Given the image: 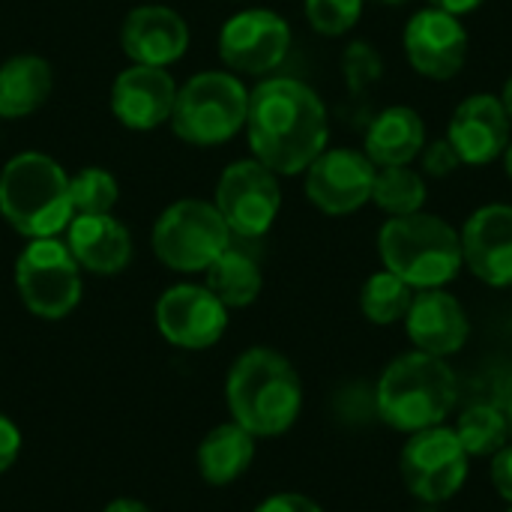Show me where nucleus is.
Listing matches in <instances>:
<instances>
[{"instance_id":"aec40b11","label":"nucleus","mask_w":512,"mask_h":512,"mask_svg":"<svg viewBox=\"0 0 512 512\" xmlns=\"http://www.w3.org/2000/svg\"><path fill=\"white\" fill-rule=\"evenodd\" d=\"M66 234V246L84 273L114 276L129 267L135 243L129 228L114 219V213L102 216H72Z\"/></svg>"},{"instance_id":"9b49d317","label":"nucleus","mask_w":512,"mask_h":512,"mask_svg":"<svg viewBox=\"0 0 512 512\" xmlns=\"http://www.w3.org/2000/svg\"><path fill=\"white\" fill-rule=\"evenodd\" d=\"M291 24L264 6L234 12L219 30V57L234 75H270L291 51Z\"/></svg>"},{"instance_id":"2f4dec72","label":"nucleus","mask_w":512,"mask_h":512,"mask_svg":"<svg viewBox=\"0 0 512 512\" xmlns=\"http://www.w3.org/2000/svg\"><path fill=\"white\" fill-rule=\"evenodd\" d=\"M255 512H324L318 501H312L309 495H300V492H279V495H270L264 498Z\"/></svg>"},{"instance_id":"473e14b6","label":"nucleus","mask_w":512,"mask_h":512,"mask_svg":"<svg viewBox=\"0 0 512 512\" xmlns=\"http://www.w3.org/2000/svg\"><path fill=\"white\" fill-rule=\"evenodd\" d=\"M21 429L6 417V414H0V474L3 471H9L15 462H18V456H21Z\"/></svg>"},{"instance_id":"c756f323","label":"nucleus","mask_w":512,"mask_h":512,"mask_svg":"<svg viewBox=\"0 0 512 512\" xmlns=\"http://www.w3.org/2000/svg\"><path fill=\"white\" fill-rule=\"evenodd\" d=\"M342 72L354 93H363L384 75V57L369 42H351L342 54Z\"/></svg>"},{"instance_id":"a878e982","label":"nucleus","mask_w":512,"mask_h":512,"mask_svg":"<svg viewBox=\"0 0 512 512\" xmlns=\"http://www.w3.org/2000/svg\"><path fill=\"white\" fill-rule=\"evenodd\" d=\"M414 288L408 282H402L396 273L390 270H378L363 282L360 291V309L366 315V321L378 324V327H390L396 321H405L411 300H414Z\"/></svg>"},{"instance_id":"f8f14e48","label":"nucleus","mask_w":512,"mask_h":512,"mask_svg":"<svg viewBox=\"0 0 512 512\" xmlns=\"http://www.w3.org/2000/svg\"><path fill=\"white\" fill-rule=\"evenodd\" d=\"M159 336L180 351H207L228 330V309L207 285L180 282L159 294L156 309Z\"/></svg>"},{"instance_id":"412c9836","label":"nucleus","mask_w":512,"mask_h":512,"mask_svg":"<svg viewBox=\"0 0 512 512\" xmlns=\"http://www.w3.org/2000/svg\"><path fill=\"white\" fill-rule=\"evenodd\" d=\"M426 147V123L411 105H390L366 129L363 153L375 168L414 165Z\"/></svg>"},{"instance_id":"7ed1b4c3","label":"nucleus","mask_w":512,"mask_h":512,"mask_svg":"<svg viewBox=\"0 0 512 512\" xmlns=\"http://www.w3.org/2000/svg\"><path fill=\"white\" fill-rule=\"evenodd\" d=\"M459 384L444 357L411 351L396 357L378 387H375V414L396 432H423L444 426L456 408Z\"/></svg>"},{"instance_id":"f257e3e1","label":"nucleus","mask_w":512,"mask_h":512,"mask_svg":"<svg viewBox=\"0 0 512 512\" xmlns=\"http://www.w3.org/2000/svg\"><path fill=\"white\" fill-rule=\"evenodd\" d=\"M246 141L252 156L279 177L303 174L330 141L324 99L300 78L273 75L249 90Z\"/></svg>"},{"instance_id":"a211bd4d","label":"nucleus","mask_w":512,"mask_h":512,"mask_svg":"<svg viewBox=\"0 0 512 512\" xmlns=\"http://www.w3.org/2000/svg\"><path fill=\"white\" fill-rule=\"evenodd\" d=\"M510 132L512 120L501 99L495 93H474L456 105L447 126V141L456 147L462 165L480 168L504 156L512 141Z\"/></svg>"},{"instance_id":"58836bf2","label":"nucleus","mask_w":512,"mask_h":512,"mask_svg":"<svg viewBox=\"0 0 512 512\" xmlns=\"http://www.w3.org/2000/svg\"><path fill=\"white\" fill-rule=\"evenodd\" d=\"M504 417H507V432H510V438H512V399H510V405H507V411H504Z\"/></svg>"},{"instance_id":"39448f33","label":"nucleus","mask_w":512,"mask_h":512,"mask_svg":"<svg viewBox=\"0 0 512 512\" xmlns=\"http://www.w3.org/2000/svg\"><path fill=\"white\" fill-rule=\"evenodd\" d=\"M378 255L384 270L396 273L414 291L444 288L465 267L459 231L423 210L390 216L378 231Z\"/></svg>"},{"instance_id":"7c9ffc66","label":"nucleus","mask_w":512,"mask_h":512,"mask_svg":"<svg viewBox=\"0 0 512 512\" xmlns=\"http://www.w3.org/2000/svg\"><path fill=\"white\" fill-rule=\"evenodd\" d=\"M462 168V159L456 153V147L447 138L438 141H426L423 153H420V174L423 177H450Z\"/></svg>"},{"instance_id":"b1692460","label":"nucleus","mask_w":512,"mask_h":512,"mask_svg":"<svg viewBox=\"0 0 512 512\" xmlns=\"http://www.w3.org/2000/svg\"><path fill=\"white\" fill-rule=\"evenodd\" d=\"M204 285L219 297V303L231 309H246L258 300L264 288L261 267L252 255L243 249H234V243L204 270Z\"/></svg>"},{"instance_id":"20e7f679","label":"nucleus","mask_w":512,"mask_h":512,"mask_svg":"<svg viewBox=\"0 0 512 512\" xmlns=\"http://www.w3.org/2000/svg\"><path fill=\"white\" fill-rule=\"evenodd\" d=\"M0 216L27 240L60 237L75 216L63 165L39 150L15 153L0 168Z\"/></svg>"},{"instance_id":"f03ea898","label":"nucleus","mask_w":512,"mask_h":512,"mask_svg":"<svg viewBox=\"0 0 512 512\" xmlns=\"http://www.w3.org/2000/svg\"><path fill=\"white\" fill-rule=\"evenodd\" d=\"M231 420L255 438L285 435L303 411V384L288 357L273 348L243 351L225 381Z\"/></svg>"},{"instance_id":"a19ab883","label":"nucleus","mask_w":512,"mask_h":512,"mask_svg":"<svg viewBox=\"0 0 512 512\" xmlns=\"http://www.w3.org/2000/svg\"><path fill=\"white\" fill-rule=\"evenodd\" d=\"M510 512H512V507H510Z\"/></svg>"},{"instance_id":"dca6fc26","label":"nucleus","mask_w":512,"mask_h":512,"mask_svg":"<svg viewBox=\"0 0 512 512\" xmlns=\"http://www.w3.org/2000/svg\"><path fill=\"white\" fill-rule=\"evenodd\" d=\"M465 267L489 288L512 285V204L477 207L459 231Z\"/></svg>"},{"instance_id":"9d476101","label":"nucleus","mask_w":512,"mask_h":512,"mask_svg":"<svg viewBox=\"0 0 512 512\" xmlns=\"http://www.w3.org/2000/svg\"><path fill=\"white\" fill-rule=\"evenodd\" d=\"M468 453L453 429L432 426L414 432L402 447V480L423 504H444L456 498L468 480Z\"/></svg>"},{"instance_id":"e433bc0d","label":"nucleus","mask_w":512,"mask_h":512,"mask_svg":"<svg viewBox=\"0 0 512 512\" xmlns=\"http://www.w3.org/2000/svg\"><path fill=\"white\" fill-rule=\"evenodd\" d=\"M498 99H501V105H504L507 117H510V120H512V72H510V78L504 81V90L498 93Z\"/></svg>"},{"instance_id":"72a5a7b5","label":"nucleus","mask_w":512,"mask_h":512,"mask_svg":"<svg viewBox=\"0 0 512 512\" xmlns=\"http://www.w3.org/2000/svg\"><path fill=\"white\" fill-rule=\"evenodd\" d=\"M492 483L498 489V495L512 504V444L501 447L492 459Z\"/></svg>"},{"instance_id":"4468645a","label":"nucleus","mask_w":512,"mask_h":512,"mask_svg":"<svg viewBox=\"0 0 512 512\" xmlns=\"http://www.w3.org/2000/svg\"><path fill=\"white\" fill-rule=\"evenodd\" d=\"M405 57L411 69L429 81H450L468 60V30L459 15L438 6L414 12L402 33Z\"/></svg>"},{"instance_id":"6e6552de","label":"nucleus","mask_w":512,"mask_h":512,"mask_svg":"<svg viewBox=\"0 0 512 512\" xmlns=\"http://www.w3.org/2000/svg\"><path fill=\"white\" fill-rule=\"evenodd\" d=\"M81 267L72 258L66 240L42 237L30 240L15 258V291L24 309L42 321H60L72 315L81 303L84 282Z\"/></svg>"},{"instance_id":"423d86ee","label":"nucleus","mask_w":512,"mask_h":512,"mask_svg":"<svg viewBox=\"0 0 512 512\" xmlns=\"http://www.w3.org/2000/svg\"><path fill=\"white\" fill-rule=\"evenodd\" d=\"M249 87L228 69H204L177 90L171 129L192 147H219L246 129Z\"/></svg>"},{"instance_id":"6ab92c4d","label":"nucleus","mask_w":512,"mask_h":512,"mask_svg":"<svg viewBox=\"0 0 512 512\" xmlns=\"http://www.w3.org/2000/svg\"><path fill=\"white\" fill-rule=\"evenodd\" d=\"M405 330L417 351L444 360L459 354L471 336V324L462 303L444 288H429L414 294L411 309L405 315Z\"/></svg>"},{"instance_id":"1a4fd4ad","label":"nucleus","mask_w":512,"mask_h":512,"mask_svg":"<svg viewBox=\"0 0 512 512\" xmlns=\"http://www.w3.org/2000/svg\"><path fill=\"white\" fill-rule=\"evenodd\" d=\"M213 204L234 237L258 240L273 228L282 210L279 174H273L255 156L237 159L219 174Z\"/></svg>"},{"instance_id":"5701e85b","label":"nucleus","mask_w":512,"mask_h":512,"mask_svg":"<svg viewBox=\"0 0 512 512\" xmlns=\"http://www.w3.org/2000/svg\"><path fill=\"white\" fill-rule=\"evenodd\" d=\"M255 441L258 438L234 420L213 426L201 438L198 453H195L201 480L210 486H228L240 480L255 462Z\"/></svg>"},{"instance_id":"ea45409f","label":"nucleus","mask_w":512,"mask_h":512,"mask_svg":"<svg viewBox=\"0 0 512 512\" xmlns=\"http://www.w3.org/2000/svg\"><path fill=\"white\" fill-rule=\"evenodd\" d=\"M378 3H405V0H378Z\"/></svg>"},{"instance_id":"4c0bfd02","label":"nucleus","mask_w":512,"mask_h":512,"mask_svg":"<svg viewBox=\"0 0 512 512\" xmlns=\"http://www.w3.org/2000/svg\"><path fill=\"white\" fill-rule=\"evenodd\" d=\"M501 159H504V171H507V177H510V183H512V141L507 144V150H504V156H501Z\"/></svg>"},{"instance_id":"4be33fe9","label":"nucleus","mask_w":512,"mask_h":512,"mask_svg":"<svg viewBox=\"0 0 512 512\" xmlns=\"http://www.w3.org/2000/svg\"><path fill=\"white\" fill-rule=\"evenodd\" d=\"M54 90V69L39 54H12L0 63V117L21 120L36 114Z\"/></svg>"},{"instance_id":"f3484780","label":"nucleus","mask_w":512,"mask_h":512,"mask_svg":"<svg viewBox=\"0 0 512 512\" xmlns=\"http://www.w3.org/2000/svg\"><path fill=\"white\" fill-rule=\"evenodd\" d=\"M120 48L132 63L168 69L189 48V24L171 6L141 3L120 24Z\"/></svg>"},{"instance_id":"393cba45","label":"nucleus","mask_w":512,"mask_h":512,"mask_svg":"<svg viewBox=\"0 0 512 512\" xmlns=\"http://www.w3.org/2000/svg\"><path fill=\"white\" fill-rule=\"evenodd\" d=\"M372 204L387 216L420 213L426 204V177L411 165L378 168L372 186Z\"/></svg>"},{"instance_id":"c9c22d12","label":"nucleus","mask_w":512,"mask_h":512,"mask_svg":"<svg viewBox=\"0 0 512 512\" xmlns=\"http://www.w3.org/2000/svg\"><path fill=\"white\" fill-rule=\"evenodd\" d=\"M102 512H153L147 504H141V501H135V498H117V501H111L108 507Z\"/></svg>"},{"instance_id":"bb28decb","label":"nucleus","mask_w":512,"mask_h":512,"mask_svg":"<svg viewBox=\"0 0 512 512\" xmlns=\"http://www.w3.org/2000/svg\"><path fill=\"white\" fill-rule=\"evenodd\" d=\"M456 438L465 447L468 456H495L501 447H507L510 432H507V417L495 405H471L459 423H456Z\"/></svg>"},{"instance_id":"0eeeda50","label":"nucleus","mask_w":512,"mask_h":512,"mask_svg":"<svg viewBox=\"0 0 512 512\" xmlns=\"http://www.w3.org/2000/svg\"><path fill=\"white\" fill-rule=\"evenodd\" d=\"M231 243L234 234L216 204L201 198H180L168 204L150 234L153 255L174 273H204Z\"/></svg>"},{"instance_id":"ddd939ff","label":"nucleus","mask_w":512,"mask_h":512,"mask_svg":"<svg viewBox=\"0 0 512 512\" xmlns=\"http://www.w3.org/2000/svg\"><path fill=\"white\" fill-rule=\"evenodd\" d=\"M375 171L378 168L363 150L327 147L303 171L306 198L324 216H351L372 201Z\"/></svg>"},{"instance_id":"cd10ccee","label":"nucleus","mask_w":512,"mask_h":512,"mask_svg":"<svg viewBox=\"0 0 512 512\" xmlns=\"http://www.w3.org/2000/svg\"><path fill=\"white\" fill-rule=\"evenodd\" d=\"M69 198L75 216H102V213H114L120 201V186L111 171L87 165L69 177Z\"/></svg>"},{"instance_id":"f704fd0d","label":"nucleus","mask_w":512,"mask_h":512,"mask_svg":"<svg viewBox=\"0 0 512 512\" xmlns=\"http://www.w3.org/2000/svg\"><path fill=\"white\" fill-rule=\"evenodd\" d=\"M429 6H438V9H444V12H453V15H468V12H474V9H480L483 6V0H429Z\"/></svg>"},{"instance_id":"c85d7f7f","label":"nucleus","mask_w":512,"mask_h":512,"mask_svg":"<svg viewBox=\"0 0 512 512\" xmlns=\"http://www.w3.org/2000/svg\"><path fill=\"white\" fill-rule=\"evenodd\" d=\"M366 0H306L303 12L315 33L321 36H345L357 27Z\"/></svg>"},{"instance_id":"2eb2a0df","label":"nucleus","mask_w":512,"mask_h":512,"mask_svg":"<svg viewBox=\"0 0 512 512\" xmlns=\"http://www.w3.org/2000/svg\"><path fill=\"white\" fill-rule=\"evenodd\" d=\"M180 84L162 66L132 63L111 81V114L120 126L132 132H153L171 123Z\"/></svg>"}]
</instances>
